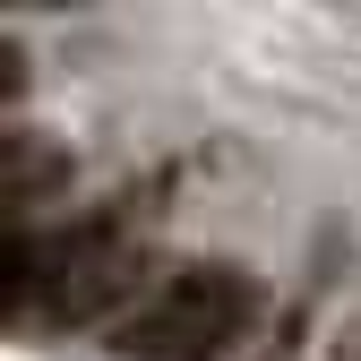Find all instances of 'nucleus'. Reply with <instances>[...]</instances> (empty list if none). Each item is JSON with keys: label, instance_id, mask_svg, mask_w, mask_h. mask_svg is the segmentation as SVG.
Returning a JSON list of instances; mask_svg holds the SVG:
<instances>
[{"label": "nucleus", "instance_id": "3", "mask_svg": "<svg viewBox=\"0 0 361 361\" xmlns=\"http://www.w3.org/2000/svg\"><path fill=\"white\" fill-rule=\"evenodd\" d=\"M43 180L61 190V180H69V155H61V147H35L26 129H9V207H26Z\"/></svg>", "mask_w": 361, "mask_h": 361}, {"label": "nucleus", "instance_id": "2", "mask_svg": "<svg viewBox=\"0 0 361 361\" xmlns=\"http://www.w3.org/2000/svg\"><path fill=\"white\" fill-rule=\"evenodd\" d=\"M129 250L112 224H78V233L61 241H43V310L52 319H95V310H112L129 293Z\"/></svg>", "mask_w": 361, "mask_h": 361}, {"label": "nucleus", "instance_id": "1", "mask_svg": "<svg viewBox=\"0 0 361 361\" xmlns=\"http://www.w3.org/2000/svg\"><path fill=\"white\" fill-rule=\"evenodd\" d=\"M258 319V284L241 267H180V276L129 319V353L138 361H224L233 336H250Z\"/></svg>", "mask_w": 361, "mask_h": 361}]
</instances>
